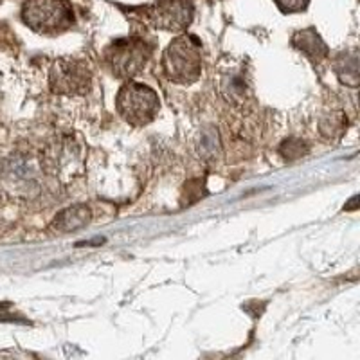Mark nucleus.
I'll list each match as a JSON object with an SVG mask.
<instances>
[{"instance_id": "nucleus-1", "label": "nucleus", "mask_w": 360, "mask_h": 360, "mask_svg": "<svg viewBox=\"0 0 360 360\" xmlns=\"http://www.w3.org/2000/svg\"><path fill=\"white\" fill-rule=\"evenodd\" d=\"M163 72L170 81L191 85L202 72L200 42L195 36H179L163 54Z\"/></svg>"}, {"instance_id": "nucleus-2", "label": "nucleus", "mask_w": 360, "mask_h": 360, "mask_svg": "<svg viewBox=\"0 0 360 360\" xmlns=\"http://www.w3.org/2000/svg\"><path fill=\"white\" fill-rule=\"evenodd\" d=\"M115 108L128 124L141 128L157 117L161 103H158V96L154 88H149L148 85L128 81L121 87L115 97Z\"/></svg>"}, {"instance_id": "nucleus-3", "label": "nucleus", "mask_w": 360, "mask_h": 360, "mask_svg": "<svg viewBox=\"0 0 360 360\" xmlns=\"http://www.w3.org/2000/svg\"><path fill=\"white\" fill-rule=\"evenodd\" d=\"M22 18L33 31L58 35L74 24V13L67 0H26Z\"/></svg>"}, {"instance_id": "nucleus-4", "label": "nucleus", "mask_w": 360, "mask_h": 360, "mask_svg": "<svg viewBox=\"0 0 360 360\" xmlns=\"http://www.w3.org/2000/svg\"><path fill=\"white\" fill-rule=\"evenodd\" d=\"M152 56V47L141 38L117 40L105 49V62L119 79H132L142 71Z\"/></svg>"}, {"instance_id": "nucleus-5", "label": "nucleus", "mask_w": 360, "mask_h": 360, "mask_svg": "<svg viewBox=\"0 0 360 360\" xmlns=\"http://www.w3.org/2000/svg\"><path fill=\"white\" fill-rule=\"evenodd\" d=\"M90 69L83 60L76 58H60L51 67L49 74V85L54 94L63 96H79L85 94L90 87Z\"/></svg>"}, {"instance_id": "nucleus-6", "label": "nucleus", "mask_w": 360, "mask_h": 360, "mask_svg": "<svg viewBox=\"0 0 360 360\" xmlns=\"http://www.w3.org/2000/svg\"><path fill=\"white\" fill-rule=\"evenodd\" d=\"M191 13L188 0H163L155 9L154 22L164 31H184L191 22Z\"/></svg>"}, {"instance_id": "nucleus-7", "label": "nucleus", "mask_w": 360, "mask_h": 360, "mask_svg": "<svg viewBox=\"0 0 360 360\" xmlns=\"http://www.w3.org/2000/svg\"><path fill=\"white\" fill-rule=\"evenodd\" d=\"M292 45L299 49L304 56L310 58L312 62H322L328 56V45L325 44V40L319 36V33L313 27L295 33L292 36Z\"/></svg>"}, {"instance_id": "nucleus-8", "label": "nucleus", "mask_w": 360, "mask_h": 360, "mask_svg": "<svg viewBox=\"0 0 360 360\" xmlns=\"http://www.w3.org/2000/svg\"><path fill=\"white\" fill-rule=\"evenodd\" d=\"M90 209L83 204H78V206L67 207L63 209L60 215L54 218L53 227L56 229L58 233H72V231H78V229L85 227V225L90 222Z\"/></svg>"}, {"instance_id": "nucleus-9", "label": "nucleus", "mask_w": 360, "mask_h": 360, "mask_svg": "<svg viewBox=\"0 0 360 360\" xmlns=\"http://www.w3.org/2000/svg\"><path fill=\"white\" fill-rule=\"evenodd\" d=\"M335 71L343 83L357 87L359 85V56L357 53H347L338 58L335 62Z\"/></svg>"}, {"instance_id": "nucleus-10", "label": "nucleus", "mask_w": 360, "mask_h": 360, "mask_svg": "<svg viewBox=\"0 0 360 360\" xmlns=\"http://www.w3.org/2000/svg\"><path fill=\"white\" fill-rule=\"evenodd\" d=\"M198 155L206 161H215L220 155V137L215 128H206L198 142Z\"/></svg>"}, {"instance_id": "nucleus-11", "label": "nucleus", "mask_w": 360, "mask_h": 360, "mask_svg": "<svg viewBox=\"0 0 360 360\" xmlns=\"http://www.w3.org/2000/svg\"><path fill=\"white\" fill-rule=\"evenodd\" d=\"M346 128V119H344V114L337 112V114H328L326 117H322L321 121V133L326 139H337L341 133L344 132Z\"/></svg>"}, {"instance_id": "nucleus-12", "label": "nucleus", "mask_w": 360, "mask_h": 360, "mask_svg": "<svg viewBox=\"0 0 360 360\" xmlns=\"http://www.w3.org/2000/svg\"><path fill=\"white\" fill-rule=\"evenodd\" d=\"M308 148L310 146L303 141V139H295V137H290L279 146V155H281L285 161L292 163V161H297V158L304 157L308 154Z\"/></svg>"}, {"instance_id": "nucleus-13", "label": "nucleus", "mask_w": 360, "mask_h": 360, "mask_svg": "<svg viewBox=\"0 0 360 360\" xmlns=\"http://www.w3.org/2000/svg\"><path fill=\"white\" fill-rule=\"evenodd\" d=\"M222 90H229V99H242L245 96L247 90V81L242 78V76L231 74L229 78H225L222 81Z\"/></svg>"}, {"instance_id": "nucleus-14", "label": "nucleus", "mask_w": 360, "mask_h": 360, "mask_svg": "<svg viewBox=\"0 0 360 360\" xmlns=\"http://www.w3.org/2000/svg\"><path fill=\"white\" fill-rule=\"evenodd\" d=\"M308 2L310 0H276V4L279 6L283 13H297V11H303V9H306Z\"/></svg>"}, {"instance_id": "nucleus-15", "label": "nucleus", "mask_w": 360, "mask_h": 360, "mask_svg": "<svg viewBox=\"0 0 360 360\" xmlns=\"http://www.w3.org/2000/svg\"><path fill=\"white\" fill-rule=\"evenodd\" d=\"M9 310H11V304L0 303V321H22V319H18V317L13 316Z\"/></svg>"}]
</instances>
